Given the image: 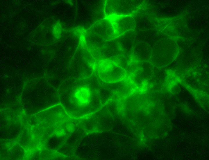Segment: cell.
Instances as JSON below:
<instances>
[{"label": "cell", "mask_w": 209, "mask_h": 160, "mask_svg": "<svg viewBox=\"0 0 209 160\" xmlns=\"http://www.w3.org/2000/svg\"><path fill=\"white\" fill-rule=\"evenodd\" d=\"M141 143L139 140L112 130L88 133L75 154L79 159H134Z\"/></svg>", "instance_id": "obj_1"}, {"label": "cell", "mask_w": 209, "mask_h": 160, "mask_svg": "<svg viewBox=\"0 0 209 160\" xmlns=\"http://www.w3.org/2000/svg\"><path fill=\"white\" fill-rule=\"evenodd\" d=\"M101 86L94 73L84 78L66 79L58 88L60 104L72 118L90 115L103 106L99 95Z\"/></svg>", "instance_id": "obj_2"}, {"label": "cell", "mask_w": 209, "mask_h": 160, "mask_svg": "<svg viewBox=\"0 0 209 160\" xmlns=\"http://www.w3.org/2000/svg\"><path fill=\"white\" fill-rule=\"evenodd\" d=\"M20 103L24 113L31 116L60 104L58 89L45 75L31 78L24 85Z\"/></svg>", "instance_id": "obj_3"}, {"label": "cell", "mask_w": 209, "mask_h": 160, "mask_svg": "<svg viewBox=\"0 0 209 160\" xmlns=\"http://www.w3.org/2000/svg\"><path fill=\"white\" fill-rule=\"evenodd\" d=\"M57 17H51L44 19L26 37L30 42L38 46H48L60 41L66 29Z\"/></svg>", "instance_id": "obj_4"}, {"label": "cell", "mask_w": 209, "mask_h": 160, "mask_svg": "<svg viewBox=\"0 0 209 160\" xmlns=\"http://www.w3.org/2000/svg\"><path fill=\"white\" fill-rule=\"evenodd\" d=\"M97 62L88 50L81 33L78 45L69 65V78L79 79L91 76L94 73Z\"/></svg>", "instance_id": "obj_5"}, {"label": "cell", "mask_w": 209, "mask_h": 160, "mask_svg": "<svg viewBox=\"0 0 209 160\" xmlns=\"http://www.w3.org/2000/svg\"><path fill=\"white\" fill-rule=\"evenodd\" d=\"M26 117L30 125L40 129L43 134L46 130L56 128L64 123L73 119L60 104L31 116H26Z\"/></svg>", "instance_id": "obj_6"}, {"label": "cell", "mask_w": 209, "mask_h": 160, "mask_svg": "<svg viewBox=\"0 0 209 160\" xmlns=\"http://www.w3.org/2000/svg\"><path fill=\"white\" fill-rule=\"evenodd\" d=\"M24 114L21 106L0 109V139L18 138L23 126Z\"/></svg>", "instance_id": "obj_7"}, {"label": "cell", "mask_w": 209, "mask_h": 160, "mask_svg": "<svg viewBox=\"0 0 209 160\" xmlns=\"http://www.w3.org/2000/svg\"><path fill=\"white\" fill-rule=\"evenodd\" d=\"M180 52L179 45L174 39L162 38L157 41L152 47L150 61L155 68L161 69L176 60Z\"/></svg>", "instance_id": "obj_8"}, {"label": "cell", "mask_w": 209, "mask_h": 160, "mask_svg": "<svg viewBox=\"0 0 209 160\" xmlns=\"http://www.w3.org/2000/svg\"><path fill=\"white\" fill-rule=\"evenodd\" d=\"M204 42H200L193 47H187L180 52L175 71L183 76L193 71L199 66L203 55Z\"/></svg>", "instance_id": "obj_9"}, {"label": "cell", "mask_w": 209, "mask_h": 160, "mask_svg": "<svg viewBox=\"0 0 209 160\" xmlns=\"http://www.w3.org/2000/svg\"><path fill=\"white\" fill-rule=\"evenodd\" d=\"M94 73L101 85L120 82L127 76L126 70L109 58L97 62Z\"/></svg>", "instance_id": "obj_10"}, {"label": "cell", "mask_w": 209, "mask_h": 160, "mask_svg": "<svg viewBox=\"0 0 209 160\" xmlns=\"http://www.w3.org/2000/svg\"><path fill=\"white\" fill-rule=\"evenodd\" d=\"M144 2V0H106L105 17L133 16L141 8Z\"/></svg>", "instance_id": "obj_11"}, {"label": "cell", "mask_w": 209, "mask_h": 160, "mask_svg": "<svg viewBox=\"0 0 209 160\" xmlns=\"http://www.w3.org/2000/svg\"><path fill=\"white\" fill-rule=\"evenodd\" d=\"M77 126V119H72L58 126L40 147L57 151L64 145Z\"/></svg>", "instance_id": "obj_12"}, {"label": "cell", "mask_w": 209, "mask_h": 160, "mask_svg": "<svg viewBox=\"0 0 209 160\" xmlns=\"http://www.w3.org/2000/svg\"><path fill=\"white\" fill-rule=\"evenodd\" d=\"M155 67L150 61L130 62L126 71L127 76L136 87L147 82L153 78Z\"/></svg>", "instance_id": "obj_13"}, {"label": "cell", "mask_w": 209, "mask_h": 160, "mask_svg": "<svg viewBox=\"0 0 209 160\" xmlns=\"http://www.w3.org/2000/svg\"><path fill=\"white\" fill-rule=\"evenodd\" d=\"M83 32L97 36L106 41L116 38L112 23L108 17L96 21Z\"/></svg>", "instance_id": "obj_14"}, {"label": "cell", "mask_w": 209, "mask_h": 160, "mask_svg": "<svg viewBox=\"0 0 209 160\" xmlns=\"http://www.w3.org/2000/svg\"><path fill=\"white\" fill-rule=\"evenodd\" d=\"M87 134L83 129L77 126L65 143L57 152L71 159H78L75 156L76 151L81 142Z\"/></svg>", "instance_id": "obj_15"}, {"label": "cell", "mask_w": 209, "mask_h": 160, "mask_svg": "<svg viewBox=\"0 0 209 160\" xmlns=\"http://www.w3.org/2000/svg\"><path fill=\"white\" fill-rule=\"evenodd\" d=\"M96 127L95 132L112 130L117 123L116 117L106 105L94 113Z\"/></svg>", "instance_id": "obj_16"}, {"label": "cell", "mask_w": 209, "mask_h": 160, "mask_svg": "<svg viewBox=\"0 0 209 160\" xmlns=\"http://www.w3.org/2000/svg\"><path fill=\"white\" fill-rule=\"evenodd\" d=\"M108 17L112 21L116 38L128 31L135 30L136 22L133 16H114Z\"/></svg>", "instance_id": "obj_17"}, {"label": "cell", "mask_w": 209, "mask_h": 160, "mask_svg": "<svg viewBox=\"0 0 209 160\" xmlns=\"http://www.w3.org/2000/svg\"><path fill=\"white\" fill-rule=\"evenodd\" d=\"M23 126L18 138V142L25 149L26 152L39 148L34 139L31 126L28 123L26 116H23Z\"/></svg>", "instance_id": "obj_18"}, {"label": "cell", "mask_w": 209, "mask_h": 160, "mask_svg": "<svg viewBox=\"0 0 209 160\" xmlns=\"http://www.w3.org/2000/svg\"><path fill=\"white\" fill-rule=\"evenodd\" d=\"M137 34L135 30L130 31L115 39L122 54L126 57L129 62Z\"/></svg>", "instance_id": "obj_19"}, {"label": "cell", "mask_w": 209, "mask_h": 160, "mask_svg": "<svg viewBox=\"0 0 209 160\" xmlns=\"http://www.w3.org/2000/svg\"><path fill=\"white\" fill-rule=\"evenodd\" d=\"M152 47L147 42L140 41L135 43L133 48L130 62H142L150 61Z\"/></svg>", "instance_id": "obj_20"}, {"label": "cell", "mask_w": 209, "mask_h": 160, "mask_svg": "<svg viewBox=\"0 0 209 160\" xmlns=\"http://www.w3.org/2000/svg\"><path fill=\"white\" fill-rule=\"evenodd\" d=\"M26 152L25 149L17 142L7 152L0 155V160H24Z\"/></svg>", "instance_id": "obj_21"}, {"label": "cell", "mask_w": 209, "mask_h": 160, "mask_svg": "<svg viewBox=\"0 0 209 160\" xmlns=\"http://www.w3.org/2000/svg\"><path fill=\"white\" fill-rule=\"evenodd\" d=\"M40 160L71 159L57 151L49 150L44 148H40Z\"/></svg>", "instance_id": "obj_22"}, {"label": "cell", "mask_w": 209, "mask_h": 160, "mask_svg": "<svg viewBox=\"0 0 209 160\" xmlns=\"http://www.w3.org/2000/svg\"><path fill=\"white\" fill-rule=\"evenodd\" d=\"M140 23L137 24L139 29L142 31L154 29L157 27V24L150 17L146 15L141 17Z\"/></svg>", "instance_id": "obj_23"}, {"label": "cell", "mask_w": 209, "mask_h": 160, "mask_svg": "<svg viewBox=\"0 0 209 160\" xmlns=\"http://www.w3.org/2000/svg\"><path fill=\"white\" fill-rule=\"evenodd\" d=\"M119 67L126 70L129 62L127 58L123 54H119L109 58Z\"/></svg>", "instance_id": "obj_24"}, {"label": "cell", "mask_w": 209, "mask_h": 160, "mask_svg": "<svg viewBox=\"0 0 209 160\" xmlns=\"http://www.w3.org/2000/svg\"><path fill=\"white\" fill-rule=\"evenodd\" d=\"M18 138L12 139H0V155L6 152L17 142Z\"/></svg>", "instance_id": "obj_25"}, {"label": "cell", "mask_w": 209, "mask_h": 160, "mask_svg": "<svg viewBox=\"0 0 209 160\" xmlns=\"http://www.w3.org/2000/svg\"><path fill=\"white\" fill-rule=\"evenodd\" d=\"M40 150L41 149L39 148H37L26 152L25 159H40Z\"/></svg>", "instance_id": "obj_26"}]
</instances>
